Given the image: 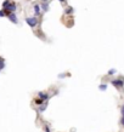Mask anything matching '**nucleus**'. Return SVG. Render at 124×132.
<instances>
[{"mask_svg":"<svg viewBox=\"0 0 124 132\" xmlns=\"http://www.w3.org/2000/svg\"><path fill=\"white\" fill-rule=\"evenodd\" d=\"M111 84L114 86V87H117V89H120V87H123L124 86V79H113Z\"/></svg>","mask_w":124,"mask_h":132,"instance_id":"1","label":"nucleus"},{"mask_svg":"<svg viewBox=\"0 0 124 132\" xmlns=\"http://www.w3.org/2000/svg\"><path fill=\"white\" fill-rule=\"evenodd\" d=\"M26 22H27V24H29V27L34 28L37 24H38V18L37 17H27L26 18Z\"/></svg>","mask_w":124,"mask_h":132,"instance_id":"2","label":"nucleus"},{"mask_svg":"<svg viewBox=\"0 0 124 132\" xmlns=\"http://www.w3.org/2000/svg\"><path fill=\"white\" fill-rule=\"evenodd\" d=\"M38 97L41 98L44 102H46L49 98H50V95H49L48 92H39V93H38Z\"/></svg>","mask_w":124,"mask_h":132,"instance_id":"3","label":"nucleus"},{"mask_svg":"<svg viewBox=\"0 0 124 132\" xmlns=\"http://www.w3.org/2000/svg\"><path fill=\"white\" fill-rule=\"evenodd\" d=\"M7 17H9V20L12 22V23H15V24H17V23H18V20H17V17H16V15H15L14 12L9 14V15H7Z\"/></svg>","mask_w":124,"mask_h":132,"instance_id":"4","label":"nucleus"},{"mask_svg":"<svg viewBox=\"0 0 124 132\" xmlns=\"http://www.w3.org/2000/svg\"><path fill=\"white\" fill-rule=\"evenodd\" d=\"M40 12H41V6L39 4H35L34 5V14L38 16V15H40Z\"/></svg>","mask_w":124,"mask_h":132,"instance_id":"5","label":"nucleus"},{"mask_svg":"<svg viewBox=\"0 0 124 132\" xmlns=\"http://www.w3.org/2000/svg\"><path fill=\"white\" fill-rule=\"evenodd\" d=\"M65 14H66V15H71V14H73V9H72L71 6L66 7V9H65Z\"/></svg>","mask_w":124,"mask_h":132,"instance_id":"6","label":"nucleus"},{"mask_svg":"<svg viewBox=\"0 0 124 132\" xmlns=\"http://www.w3.org/2000/svg\"><path fill=\"white\" fill-rule=\"evenodd\" d=\"M34 102H35V104H37V105H41L43 103H44V101H43L41 98H39V97H37V98H35V99H34Z\"/></svg>","mask_w":124,"mask_h":132,"instance_id":"7","label":"nucleus"},{"mask_svg":"<svg viewBox=\"0 0 124 132\" xmlns=\"http://www.w3.org/2000/svg\"><path fill=\"white\" fill-rule=\"evenodd\" d=\"M41 9H43V11H45V12L49 11V4L48 3H44V4L41 5Z\"/></svg>","mask_w":124,"mask_h":132,"instance_id":"8","label":"nucleus"},{"mask_svg":"<svg viewBox=\"0 0 124 132\" xmlns=\"http://www.w3.org/2000/svg\"><path fill=\"white\" fill-rule=\"evenodd\" d=\"M99 89L101 91H106L107 90V84H101V85L99 86Z\"/></svg>","mask_w":124,"mask_h":132,"instance_id":"9","label":"nucleus"},{"mask_svg":"<svg viewBox=\"0 0 124 132\" xmlns=\"http://www.w3.org/2000/svg\"><path fill=\"white\" fill-rule=\"evenodd\" d=\"M46 105H48V104H46V102H44V103L41 104V107H40V109H39V110H40V111H44L45 109H46Z\"/></svg>","mask_w":124,"mask_h":132,"instance_id":"10","label":"nucleus"},{"mask_svg":"<svg viewBox=\"0 0 124 132\" xmlns=\"http://www.w3.org/2000/svg\"><path fill=\"white\" fill-rule=\"evenodd\" d=\"M9 4H10V0H5V1H4V3H3V7H4V9H5V7H6L7 5H9Z\"/></svg>","mask_w":124,"mask_h":132,"instance_id":"11","label":"nucleus"},{"mask_svg":"<svg viewBox=\"0 0 124 132\" xmlns=\"http://www.w3.org/2000/svg\"><path fill=\"white\" fill-rule=\"evenodd\" d=\"M116 72H117L116 69H110L108 70V75H113V74H116Z\"/></svg>","mask_w":124,"mask_h":132,"instance_id":"12","label":"nucleus"},{"mask_svg":"<svg viewBox=\"0 0 124 132\" xmlns=\"http://www.w3.org/2000/svg\"><path fill=\"white\" fill-rule=\"evenodd\" d=\"M4 16H6V15H5V11L3 9V10H0V17H4Z\"/></svg>","mask_w":124,"mask_h":132,"instance_id":"13","label":"nucleus"},{"mask_svg":"<svg viewBox=\"0 0 124 132\" xmlns=\"http://www.w3.org/2000/svg\"><path fill=\"white\" fill-rule=\"evenodd\" d=\"M120 111H122V118H124V104L122 105V109H120Z\"/></svg>","mask_w":124,"mask_h":132,"instance_id":"14","label":"nucleus"},{"mask_svg":"<svg viewBox=\"0 0 124 132\" xmlns=\"http://www.w3.org/2000/svg\"><path fill=\"white\" fill-rule=\"evenodd\" d=\"M44 128H45V132H51L50 131V128H49V126H45Z\"/></svg>","mask_w":124,"mask_h":132,"instance_id":"15","label":"nucleus"},{"mask_svg":"<svg viewBox=\"0 0 124 132\" xmlns=\"http://www.w3.org/2000/svg\"><path fill=\"white\" fill-rule=\"evenodd\" d=\"M122 125L124 126V118H122Z\"/></svg>","mask_w":124,"mask_h":132,"instance_id":"16","label":"nucleus"},{"mask_svg":"<svg viewBox=\"0 0 124 132\" xmlns=\"http://www.w3.org/2000/svg\"><path fill=\"white\" fill-rule=\"evenodd\" d=\"M1 62H4V59H3V58L0 57V64H1Z\"/></svg>","mask_w":124,"mask_h":132,"instance_id":"17","label":"nucleus"},{"mask_svg":"<svg viewBox=\"0 0 124 132\" xmlns=\"http://www.w3.org/2000/svg\"><path fill=\"white\" fill-rule=\"evenodd\" d=\"M43 3H48V0H43Z\"/></svg>","mask_w":124,"mask_h":132,"instance_id":"18","label":"nucleus"},{"mask_svg":"<svg viewBox=\"0 0 124 132\" xmlns=\"http://www.w3.org/2000/svg\"><path fill=\"white\" fill-rule=\"evenodd\" d=\"M60 1H61V3H65V1H66V0H60Z\"/></svg>","mask_w":124,"mask_h":132,"instance_id":"19","label":"nucleus"}]
</instances>
